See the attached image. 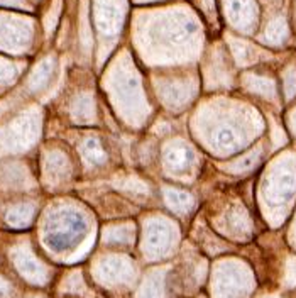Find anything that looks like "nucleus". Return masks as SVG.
I'll use <instances>...</instances> for the list:
<instances>
[{
  "label": "nucleus",
  "mask_w": 296,
  "mask_h": 298,
  "mask_svg": "<svg viewBox=\"0 0 296 298\" xmlns=\"http://www.w3.org/2000/svg\"><path fill=\"white\" fill-rule=\"evenodd\" d=\"M232 139H234V136L229 129H222V131H219V134H217V141H219L220 144H224V146L232 143Z\"/></svg>",
  "instance_id": "nucleus-1"
}]
</instances>
